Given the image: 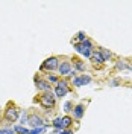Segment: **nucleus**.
Listing matches in <instances>:
<instances>
[{
    "label": "nucleus",
    "instance_id": "nucleus-1",
    "mask_svg": "<svg viewBox=\"0 0 132 134\" xmlns=\"http://www.w3.org/2000/svg\"><path fill=\"white\" fill-rule=\"evenodd\" d=\"M40 104H41L43 108L52 110L53 107H55V104H56V98H55L53 93L46 92V93H43L41 96H40Z\"/></svg>",
    "mask_w": 132,
    "mask_h": 134
},
{
    "label": "nucleus",
    "instance_id": "nucleus-2",
    "mask_svg": "<svg viewBox=\"0 0 132 134\" xmlns=\"http://www.w3.org/2000/svg\"><path fill=\"white\" fill-rule=\"evenodd\" d=\"M58 66H59V58L58 57H49L47 59H44L41 66H40V70H58Z\"/></svg>",
    "mask_w": 132,
    "mask_h": 134
},
{
    "label": "nucleus",
    "instance_id": "nucleus-3",
    "mask_svg": "<svg viewBox=\"0 0 132 134\" xmlns=\"http://www.w3.org/2000/svg\"><path fill=\"white\" fill-rule=\"evenodd\" d=\"M70 93V87H68V82L67 81H59L58 84H56V87H55V98H64V96H67Z\"/></svg>",
    "mask_w": 132,
    "mask_h": 134
},
{
    "label": "nucleus",
    "instance_id": "nucleus-4",
    "mask_svg": "<svg viewBox=\"0 0 132 134\" xmlns=\"http://www.w3.org/2000/svg\"><path fill=\"white\" fill-rule=\"evenodd\" d=\"M18 116H20V111L17 108L15 105H9L8 108L5 110V119L11 122V124H14L15 120H18Z\"/></svg>",
    "mask_w": 132,
    "mask_h": 134
},
{
    "label": "nucleus",
    "instance_id": "nucleus-5",
    "mask_svg": "<svg viewBox=\"0 0 132 134\" xmlns=\"http://www.w3.org/2000/svg\"><path fill=\"white\" fill-rule=\"evenodd\" d=\"M33 82H35L37 90H40V92H43V93L50 92V90H52V85L49 84V81H47V79H43L41 76H35Z\"/></svg>",
    "mask_w": 132,
    "mask_h": 134
},
{
    "label": "nucleus",
    "instance_id": "nucleus-6",
    "mask_svg": "<svg viewBox=\"0 0 132 134\" xmlns=\"http://www.w3.org/2000/svg\"><path fill=\"white\" fill-rule=\"evenodd\" d=\"M91 84V76L87 73H82L79 76H74L73 78V85L74 87H82V85H88Z\"/></svg>",
    "mask_w": 132,
    "mask_h": 134
},
{
    "label": "nucleus",
    "instance_id": "nucleus-7",
    "mask_svg": "<svg viewBox=\"0 0 132 134\" xmlns=\"http://www.w3.org/2000/svg\"><path fill=\"white\" fill-rule=\"evenodd\" d=\"M58 72L61 76H68L71 72H73V66L70 61H61L58 66Z\"/></svg>",
    "mask_w": 132,
    "mask_h": 134
},
{
    "label": "nucleus",
    "instance_id": "nucleus-8",
    "mask_svg": "<svg viewBox=\"0 0 132 134\" xmlns=\"http://www.w3.org/2000/svg\"><path fill=\"white\" fill-rule=\"evenodd\" d=\"M29 125L32 128H38V126H44V119L40 114H31L29 116Z\"/></svg>",
    "mask_w": 132,
    "mask_h": 134
},
{
    "label": "nucleus",
    "instance_id": "nucleus-9",
    "mask_svg": "<svg viewBox=\"0 0 132 134\" xmlns=\"http://www.w3.org/2000/svg\"><path fill=\"white\" fill-rule=\"evenodd\" d=\"M73 117L76 119V120H81L83 117V113H85V107H83L82 104H79V105H74L73 107Z\"/></svg>",
    "mask_w": 132,
    "mask_h": 134
},
{
    "label": "nucleus",
    "instance_id": "nucleus-10",
    "mask_svg": "<svg viewBox=\"0 0 132 134\" xmlns=\"http://www.w3.org/2000/svg\"><path fill=\"white\" fill-rule=\"evenodd\" d=\"M91 63L93 64H97V66H100V64H103L105 61H103V58H102V55H100L99 49L97 50H93V53H91Z\"/></svg>",
    "mask_w": 132,
    "mask_h": 134
},
{
    "label": "nucleus",
    "instance_id": "nucleus-11",
    "mask_svg": "<svg viewBox=\"0 0 132 134\" xmlns=\"http://www.w3.org/2000/svg\"><path fill=\"white\" fill-rule=\"evenodd\" d=\"M73 69L76 70V72H85V70H87L85 63H83L82 59H77L76 57L73 58Z\"/></svg>",
    "mask_w": 132,
    "mask_h": 134
},
{
    "label": "nucleus",
    "instance_id": "nucleus-12",
    "mask_svg": "<svg viewBox=\"0 0 132 134\" xmlns=\"http://www.w3.org/2000/svg\"><path fill=\"white\" fill-rule=\"evenodd\" d=\"M99 52H100V55H102V58H103V61L112 59V52H111V50L105 49V47H99Z\"/></svg>",
    "mask_w": 132,
    "mask_h": 134
},
{
    "label": "nucleus",
    "instance_id": "nucleus-13",
    "mask_svg": "<svg viewBox=\"0 0 132 134\" xmlns=\"http://www.w3.org/2000/svg\"><path fill=\"white\" fill-rule=\"evenodd\" d=\"M116 69L117 70H132V66H129L124 59H120L116 63Z\"/></svg>",
    "mask_w": 132,
    "mask_h": 134
},
{
    "label": "nucleus",
    "instance_id": "nucleus-14",
    "mask_svg": "<svg viewBox=\"0 0 132 134\" xmlns=\"http://www.w3.org/2000/svg\"><path fill=\"white\" fill-rule=\"evenodd\" d=\"M18 122H20L21 126H25L26 124L29 122V113H27V111H21L20 116H18Z\"/></svg>",
    "mask_w": 132,
    "mask_h": 134
},
{
    "label": "nucleus",
    "instance_id": "nucleus-15",
    "mask_svg": "<svg viewBox=\"0 0 132 134\" xmlns=\"http://www.w3.org/2000/svg\"><path fill=\"white\" fill-rule=\"evenodd\" d=\"M71 124H73V117H70V116L62 117V128H64V130H68V128L71 126Z\"/></svg>",
    "mask_w": 132,
    "mask_h": 134
},
{
    "label": "nucleus",
    "instance_id": "nucleus-16",
    "mask_svg": "<svg viewBox=\"0 0 132 134\" xmlns=\"http://www.w3.org/2000/svg\"><path fill=\"white\" fill-rule=\"evenodd\" d=\"M52 126H53V128H55V130H64V128H62V117H55V119H53V122H52Z\"/></svg>",
    "mask_w": 132,
    "mask_h": 134
},
{
    "label": "nucleus",
    "instance_id": "nucleus-17",
    "mask_svg": "<svg viewBox=\"0 0 132 134\" xmlns=\"http://www.w3.org/2000/svg\"><path fill=\"white\" fill-rule=\"evenodd\" d=\"M12 128H14V131H15L17 134H29V130H27L26 126L15 125V126H12Z\"/></svg>",
    "mask_w": 132,
    "mask_h": 134
},
{
    "label": "nucleus",
    "instance_id": "nucleus-18",
    "mask_svg": "<svg viewBox=\"0 0 132 134\" xmlns=\"http://www.w3.org/2000/svg\"><path fill=\"white\" fill-rule=\"evenodd\" d=\"M81 44H82V47H85L87 50H94V46H93V41H91L90 38H87V40H85V41H82Z\"/></svg>",
    "mask_w": 132,
    "mask_h": 134
},
{
    "label": "nucleus",
    "instance_id": "nucleus-19",
    "mask_svg": "<svg viewBox=\"0 0 132 134\" xmlns=\"http://www.w3.org/2000/svg\"><path fill=\"white\" fill-rule=\"evenodd\" d=\"M46 126H38V128H32V130H29V134H43L46 133Z\"/></svg>",
    "mask_w": 132,
    "mask_h": 134
},
{
    "label": "nucleus",
    "instance_id": "nucleus-20",
    "mask_svg": "<svg viewBox=\"0 0 132 134\" xmlns=\"http://www.w3.org/2000/svg\"><path fill=\"white\" fill-rule=\"evenodd\" d=\"M62 110H64L65 113H70V111L73 110V102H71V100H67L65 104H64V107H62Z\"/></svg>",
    "mask_w": 132,
    "mask_h": 134
},
{
    "label": "nucleus",
    "instance_id": "nucleus-21",
    "mask_svg": "<svg viewBox=\"0 0 132 134\" xmlns=\"http://www.w3.org/2000/svg\"><path fill=\"white\" fill-rule=\"evenodd\" d=\"M76 38H77V41H79V43H82V41H85V40H87V35H85V32H83V31H81V32H77Z\"/></svg>",
    "mask_w": 132,
    "mask_h": 134
},
{
    "label": "nucleus",
    "instance_id": "nucleus-22",
    "mask_svg": "<svg viewBox=\"0 0 132 134\" xmlns=\"http://www.w3.org/2000/svg\"><path fill=\"white\" fill-rule=\"evenodd\" d=\"M47 81H49V84H58L59 82V78L56 75H49V78H47Z\"/></svg>",
    "mask_w": 132,
    "mask_h": 134
},
{
    "label": "nucleus",
    "instance_id": "nucleus-23",
    "mask_svg": "<svg viewBox=\"0 0 132 134\" xmlns=\"http://www.w3.org/2000/svg\"><path fill=\"white\" fill-rule=\"evenodd\" d=\"M15 131H14V128H0V134H14Z\"/></svg>",
    "mask_w": 132,
    "mask_h": 134
},
{
    "label": "nucleus",
    "instance_id": "nucleus-24",
    "mask_svg": "<svg viewBox=\"0 0 132 134\" xmlns=\"http://www.w3.org/2000/svg\"><path fill=\"white\" fill-rule=\"evenodd\" d=\"M120 82H122V79H120V78L112 79V81H109V87H117V85H120Z\"/></svg>",
    "mask_w": 132,
    "mask_h": 134
},
{
    "label": "nucleus",
    "instance_id": "nucleus-25",
    "mask_svg": "<svg viewBox=\"0 0 132 134\" xmlns=\"http://www.w3.org/2000/svg\"><path fill=\"white\" fill-rule=\"evenodd\" d=\"M58 134H73V130H70V128L68 130H59Z\"/></svg>",
    "mask_w": 132,
    "mask_h": 134
}]
</instances>
